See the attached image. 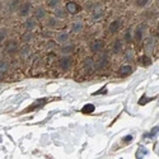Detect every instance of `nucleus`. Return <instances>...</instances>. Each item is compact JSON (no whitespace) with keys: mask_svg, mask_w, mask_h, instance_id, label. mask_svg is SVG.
I'll return each instance as SVG.
<instances>
[{"mask_svg":"<svg viewBox=\"0 0 159 159\" xmlns=\"http://www.w3.org/2000/svg\"><path fill=\"white\" fill-rule=\"evenodd\" d=\"M46 103H47V98L37 99V101H36L33 104H31V106H30L28 110H25V112H30V111H36V110H38V108H42Z\"/></svg>","mask_w":159,"mask_h":159,"instance_id":"nucleus-1","label":"nucleus"},{"mask_svg":"<svg viewBox=\"0 0 159 159\" xmlns=\"http://www.w3.org/2000/svg\"><path fill=\"white\" fill-rule=\"evenodd\" d=\"M59 65H60V68H61L62 70H69V69L71 68V65H73V60H71V57H69V56L61 57Z\"/></svg>","mask_w":159,"mask_h":159,"instance_id":"nucleus-2","label":"nucleus"},{"mask_svg":"<svg viewBox=\"0 0 159 159\" xmlns=\"http://www.w3.org/2000/svg\"><path fill=\"white\" fill-rule=\"evenodd\" d=\"M18 50H19V46H18V43H17L16 41H10V42L7 45V48H5L7 54H9V55L16 54Z\"/></svg>","mask_w":159,"mask_h":159,"instance_id":"nucleus-3","label":"nucleus"},{"mask_svg":"<svg viewBox=\"0 0 159 159\" xmlns=\"http://www.w3.org/2000/svg\"><path fill=\"white\" fill-rule=\"evenodd\" d=\"M66 10H68L70 14H76V13L80 10V7H79L76 3H74V2H70V3L66 4Z\"/></svg>","mask_w":159,"mask_h":159,"instance_id":"nucleus-4","label":"nucleus"},{"mask_svg":"<svg viewBox=\"0 0 159 159\" xmlns=\"http://www.w3.org/2000/svg\"><path fill=\"white\" fill-rule=\"evenodd\" d=\"M83 65H84V68H85L87 71H93L94 68H96V66H94V61H93V59H92V57H87V59H84Z\"/></svg>","mask_w":159,"mask_h":159,"instance_id":"nucleus-5","label":"nucleus"},{"mask_svg":"<svg viewBox=\"0 0 159 159\" xmlns=\"http://www.w3.org/2000/svg\"><path fill=\"white\" fill-rule=\"evenodd\" d=\"M102 47H103V41H102V39H94V41L90 43V50L93 51V52L101 51Z\"/></svg>","mask_w":159,"mask_h":159,"instance_id":"nucleus-6","label":"nucleus"},{"mask_svg":"<svg viewBox=\"0 0 159 159\" xmlns=\"http://www.w3.org/2000/svg\"><path fill=\"white\" fill-rule=\"evenodd\" d=\"M31 3H24L20 8H19V16L20 17H27L28 16V13L31 10Z\"/></svg>","mask_w":159,"mask_h":159,"instance_id":"nucleus-7","label":"nucleus"},{"mask_svg":"<svg viewBox=\"0 0 159 159\" xmlns=\"http://www.w3.org/2000/svg\"><path fill=\"white\" fill-rule=\"evenodd\" d=\"M118 73H120L121 76H127V75H130V74L132 73V66H130V65H124V66H121V68H120Z\"/></svg>","mask_w":159,"mask_h":159,"instance_id":"nucleus-8","label":"nucleus"},{"mask_svg":"<svg viewBox=\"0 0 159 159\" xmlns=\"http://www.w3.org/2000/svg\"><path fill=\"white\" fill-rule=\"evenodd\" d=\"M121 27V19H116V20H113L111 24H110V32L111 33H115V32H117L118 31V28Z\"/></svg>","mask_w":159,"mask_h":159,"instance_id":"nucleus-9","label":"nucleus"},{"mask_svg":"<svg viewBox=\"0 0 159 159\" xmlns=\"http://www.w3.org/2000/svg\"><path fill=\"white\" fill-rule=\"evenodd\" d=\"M107 62H108V57H107V55H103V56L99 59V61H98V64H97L96 68H97V69H103V68H106Z\"/></svg>","mask_w":159,"mask_h":159,"instance_id":"nucleus-10","label":"nucleus"},{"mask_svg":"<svg viewBox=\"0 0 159 159\" xmlns=\"http://www.w3.org/2000/svg\"><path fill=\"white\" fill-rule=\"evenodd\" d=\"M143 32H144V25L140 24L139 27L135 30V34H134V37H135L136 41H141V38H143Z\"/></svg>","mask_w":159,"mask_h":159,"instance_id":"nucleus-11","label":"nucleus"},{"mask_svg":"<svg viewBox=\"0 0 159 159\" xmlns=\"http://www.w3.org/2000/svg\"><path fill=\"white\" fill-rule=\"evenodd\" d=\"M121 50H122V41L121 39H116L115 43H113V48H112L113 54H118Z\"/></svg>","mask_w":159,"mask_h":159,"instance_id":"nucleus-12","label":"nucleus"},{"mask_svg":"<svg viewBox=\"0 0 159 159\" xmlns=\"http://www.w3.org/2000/svg\"><path fill=\"white\" fill-rule=\"evenodd\" d=\"M139 64H141L143 66H149L152 64V59L148 57L147 55H143V56L139 57Z\"/></svg>","mask_w":159,"mask_h":159,"instance_id":"nucleus-13","label":"nucleus"},{"mask_svg":"<svg viewBox=\"0 0 159 159\" xmlns=\"http://www.w3.org/2000/svg\"><path fill=\"white\" fill-rule=\"evenodd\" d=\"M46 16V10L43 8H37L36 11H34V17L38 18V19H42L43 17Z\"/></svg>","mask_w":159,"mask_h":159,"instance_id":"nucleus-14","label":"nucleus"},{"mask_svg":"<svg viewBox=\"0 0 159 159\" xmlns=\"http://www.w3.org/2000/svg\"><path fill=\"white\" fill-rule=\"evenodd\" d=\"M24 25H25V28L31 31V30H33V28L36 27V20H34L33 18H28L27 20H25Z\"/></svg>","mask_w":159,"mask_h":159,"instance_id":"nucleus-15","label":"nucleus"},{"mask_svg":"<svg viewBox=\"0 0 159 159\" xmlns=\"http://www.w3.org/2000/svg\"><path fill=\"white\" fill-rule=\"evenodd\" d=\"M83 30V23L82 22H74L71 24V31L73 32H80Z\"/></svg>","mask_w":159,"mask_h":159,"instance_id":"nucleus-16","label":"nucleus"},{"mask_svg":"<svg viewBox=\"0 0 159 159\" xmlns=\"http://www.w3.org/2000/svg\"><path fill=\"white\" fill-rule=\"evenodd\" d=\"M8 68H9L8 62L5 60H0V75H3L8 70Z\"/></svg>","mask_w":159,"mask_h":159,"instance_id":"nucleus-17","label":"nucleus"},{"mask_svg":"<svg viewBox=\"0 0 159 159\" xmlns=\"http://www.w3.org/2000/svg\"><path fill=\"white\" fill-rule=\"evenodd\" d=\"M31 48L28 47V46H23L22 48H20V55L23 56V57H28L30 55H31Z\"/></svg>","mask_w":159,"mask_h":159,"instance_id":"nucleus-18","label":"nucleus"},{"mask_svg":"<svg viewBox=\"0 0 159 159\" xmlns=\"http://www.w3.org/2000/svg\"><path fill=\"white\" fill-rule=\"evenodd\" d=\"M153 46H154L153 38H148L147 41H145V50H147L148 52H150V51H153Z\"/></svg>","mask_w":159,"mask_h":159,"instance_id":"nucleus-19","label":"nucleus"},{"mask_svg":"<svg viewBox=\"0 0 159 159\" xmlns=\"http://www.w3.org/2000/svg\"><path fill=\"white\" fill-rule=\"evenodd\" d=\"M94 106L93 104H85L84 107L82 108V112L83 113H92V112H94Z\"/></svg>","mask_w":159,"mask_h":159,"instance_id":"nucleus-20","label":"nucleus"},{"mask_svg":"<svg viewBox=\"0 0 159 159\" xmlns=\"http://www.w3.org/2000/svg\"><path fill=\"white\" fill-rule=\"evenodd\" d=\"M102 14H103V10H102V8H97L96 10H94V13H93V19H99L101 17H102Z\"/></svg>","mask_w":159,"mask_h":159,"instance_id":"nucleus-21","label":"nucleus"},{"mask_svg":"<svg viewBox=\"0 0 159 159\" xmlns=\"http://www.w3.org/2000/svg\"><path fill=\"white\" fill-rule=\"evenodd\" d=\"M69 39V36L66 34V33H62V34H59L57 36V41L60 42V43H64V42H66Z\"/></svg>","mask_w":159,"mask_h":159,"instance_id":"nucleus-22","label":"nucleus"},{"mask_svg":"<svg viewBox=\"0 0 159 159\" xmlns=\"http://www.w3.org/2000/svg\"><path fill=\"white\" fill-rule=\"evenodd\" d=\"M153 99H155V98H154V97H153V98H148L147 96H143L141 99H139V104H140V106H141V104L144 106V104H147L148 102H150V101H153Z\"/></svg>","mask_w":159,"mask_h":159,"instance_id":"nucleus-23","label":"nucleus"},{"mask_svg":"<svg viewBox=\"0 0 159 159\" xmlns=\"http://www.w3.org/2000/svg\"><path fill=\"white\" fill-rule=\"evenodd\" d=\"M47 24L50 25V27H52V28H56V27H57V22H56V19H55L54 17H51V18L48 19Z\"/></svg>","mask_w":159,"mask_h":159,"instance_id":"nucleus-24","label":"nucleus"},{"mask_svg":"<svg viewBox=\"0 0 159 159\" xmlns=\"http://www.w3.org/2000/svg\"><path fill=\"white\" fill-rule=\"evenodd\" d=\"M61 51L64 52V54H69V52L74 51V46L73 45L71 46H64V47H61Z\"/></svg>","mask_w":159,"mask_h":159,"instance_id":"nucleus-25","label":"nucleus"},{"mask_svg":"<svg viewBox=\"0 0 159 159\" xmlns=\"http://www.w3.org/2000/svg\"><path fill=\"white\" fill-rule=\"evenodd\" d=\"M149 0H136V5L138 7H145L148 4Z\"/></svg>","mask_w":159,"mask_h":159,"instance_id":"nucleus-26","label":"nucleus"},{"mask_svg":"<svg viewBox=\"0 0 159 159\" xmlns=\"http://www.w3.org/2000/svg\"><path fill=\"white\" fill-rule=\"evenodd\" d=\"M5 37H7V30H2V31H0V43L4 41Z\"/></svg>","mask_w":159,"mask_h":159,"instance_id":"nucleus-27","label":"nucleus"},{"mask_svg":"<svg viewBox=\"0 0 159 159\" xmlns=\"http://www.w3.org/2000/svg\"><path fill=\"white\" fill-rule=\"evenodd\" d=\"M59 4V0H48V7L50 8H55Z\"/></svg>","mask_w":159,"mask_h":159,"instance_id":"nucleus-28","label":"nucleus"},{"mask_svg":"<svg viewBox=\"0 0 159 159\" xmlns=\"http://www.w3.org/2000/svg\"><path fill=\"white\" fill-rule=\"evenodd\" d=\"M125 41L126 42H130L131 41V34H130V30L126 31V34H125Z\"/></svg>","mask_w":159,"mask_h":159,"instance_id":"nucleus-29","label":"nucleus"},{"mask_svg":"<svg viewBox=\"0 0 159 159\" xmlns=\"http://www.w3.org/2000/svg\"><path fill=\"white\" fill-rule=\"evenodd\" d=\"M56 16H57L59 18H64V17H65V11L61 10V9H59V10L56 11Z\"/></svg>","mask_w":159,"mask_h":159,"instance_id":"nucleus-30","label":"nucleus"},{"mask_svg":"<svg viewBox=\"0 0 159 159\" xmlns=\"http://www.w3.org/2000/svg\"><path fill=\"white\" fill-rule=\"evenodd\" d=\"M158 131H159V127L157 126V127H154V129H153V130L150 131V134H149V136H152V138H153V136H154V135L157 134V132H158Z\"/></svg>","mask_w":159,"mask_h":159,"instance_id":"nucleus-31","label":"nucleus"},{"mask_svg":"<svg viewBox=\"0 0 159 159\" xmlns=\"http://www.w3.org/2000/svg\"><path fill=\"white\" fill-rule=\"evenodd\" d=\"M132 139H134V138H132L131 135H127L126 138H124V144H127V143H130V141H132Z\"/></svg>","mask_w":159,"mask_h":159,"instance_id":"nucleus-32","label":"nucleus"},{"mask_svg":"<svg viewBox=\"0 0 159 159\" xmlns=\"http://www.w3.org/2000/svg\"><path fill=\"white\" fill-rule=\"evenodd\" d=\"M32 37H33V34L32 33H27V34H24V41H30V39H32Z\"/></svg>","mask_w":159,"mask_h":159,"instance_id":"nucleus-33","label":"nucleus"},{"mask_svg":"<svg viewBox=\"0 0 159 159\" xmlns=\"http://www.w3.org/2000/svg\"><path fill=\"white\" fill-rule=\"evenodd\" d=\"M131 54H132V51L130 50V51L127 52V54H126V56H125V59H126V60H130V59H131Z\"/></svg>","mask_w":159,"mask_h":159,"instance_id":"nucleus-34","label":"nucleus"},{"mask_svg":"<svg viewBox=\"0 0 159 159\" xmlns=\"http://www.w3.org/2000/svg\"><path fill=\"white\" fill-rule=\"evenodd\" d=\"M157 36H158V37H159V30H158V32H157Z\"/></svg>","mask_w":159,"mask_h":159,"instance_id":"nucleus-35","label":"nucleus"}]
</instances>
